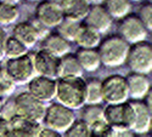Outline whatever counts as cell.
Wrapping results in <instances>:
<instances>
[{
	"label": "cell",
	"mask_w": 152,
	"mask_h": 137,
	"mask_svg": "<svg viewBox=\"0 0 152 137\" xmlns=\"http://www.w3.org/2000/svg\"><path fill=\"white\" fill-rule=\"evenodd\" d=\"M128 50L129 43H126L119 35H110L97 45L100 61L106 67L122 66L125 62Z\"/></svg>",
	"instance_id": "2"
},
{
	"label": "cell",
	"mask_w": 152,
	"mask_h": 137,
	"mask_svg": "<svg viewBox=\"0 0 152 137\" xmlns=\"http://www.w3.org/2000/svg\"><path fill=\"white\" fill-rule=\"evenodd\" d=\"M6 38H7V34L6 32L0 27V62L3 61V58L5 57V41H6Z\"/></svg>",
	"instance_id": "35"
},
{
	"label": "cell",
	"mask_w": 152,
	"mask_h": 137,
	"mask_svg": "<svg viewBox=\"0 0 152 137\" xmlns=\"http://www.w3.org/2000/svg\"><path fill=\"white\" fill-rule=\"evenodd\" d=\"M58 102L71 109H78L86 101V83L82 77H66L56 81Z\"/></svg>",
	"instance_id": "1"
},
{
	"label": "cell",
	"mask_w": 152,
	"mask_h": 137,
	"mask_svg": "<svg viewBox=\"0 0 152 137\" xmlns=\"http://www.w3.org/2000/svg\"><path fill=\"white\" fill-rule=\"evenodd\" d=\"M130 1H135L136 3V1H141V0H130Z\"/></svg>",
	"instance_id": "41"
},
{
	"label": "cell",
	"mask_w": 152,
	"mask_h": 137,
	"mask_svg": "<svg viewBox=\"0 0 152 137\" xmlns=\"http://www.w3.org/2000/svg\"><path fill=\"white\" fill-rule=\"evenodd\" d=\"M90 129V136H112V126L105 120L100 119L91 124H89Z\"/></svg>",
	"instance_id": "31"
},
{
	"label": "cell",
	"mask_w": 152,
	"mask_h": 137,
	"mask_svg": "<svg viewBox=\"0 0 152 137\" xmlns=\"http://www.w3.org/2000/svg\"><path fill=\"white\" fill-rule=\"evenodd\" d=\"M137 17L144 23V26L147 28V30L152 29V5H151V1L141 5V7L139 9V12H137Z\"/></svg>",
	"instance_id": "32"
},
{
	"label": "cell",
	"mask_w": 152,
	"mask_h": 137,
	"mask_svg": "<svg viewBox=\"0 0 152 137\" xmlns=\"http://www.w3.org/2000/svg\"><path fill=\"white\" fill-rule=\"evenodd\" d=\"M102 4L112 18L119 20L129 15L132 11L130 0H104Z\"/></svg>",
	"instance_id": "23"
},
{
	"label": "cell",
	"mask_w": 152,
	"mask_h": 137,
	"mask_svg": "<svg viewBox=\"0 0 152 137\" xmlns=\"http://www.w3.org/2000/svg\"><path fill=\"white\" fill-rule=\"evenodd\" d=\"M35 20L42 23L46 28L57 27L58 23L63 20V14L61 6L50 1H40L35 10Z\"/></svg>",
	"instance_id": "12"
},
{
	"label": "cell",
	"mask_w": 152,
	"mask_h": 137,
	"mask_svg": "<svg viewBox=\"0 0 152 137\" xmlns=\"http://www.w3.org/2000/svg\"><path fill=\"white\" fill-rule=\"evenodd\" d=\"M101 94H102V99L107 103H119L126 101L129 95L125 77L118 74L106 77L101 81Z\"/></svg>",
	"instance_id": "6"
},
{
	"label": "cell",
	"mask_w": 152,
	"mask_h": 137,
	"mask_svg": "<svg viewBox=\"0 0 152 137\" xmlns=\"http://www.w3.org/2000/svg\"><path fill=\"white\" fill-rule=\"evenodd\" d=\"M28 92L42 102H49L56 96V80L44 75L33 77L28 83Z\"/></svg>",
	"instance_id": "10"
},
{
	"label": "cell",
	"mask_w": 152,
	"mask_h": 137,
	"mask_svg": "<svg viewBox=\"0 0 152 137\" xmlns=\"http://www.w3.org/2000/svg\"><path fill=\"white\" fill-rule=\"evenodd\" d=\"M38 136H44V137H60L61 136V132L49 128V126H45V128H42Z\"/></svg>",
	"instance_id": "34"
},
{
	"label": "cell",
	"mask_w": 152,
	"mask_h": 137,
	"mask_svg": "<svg viewBox=\"0 0 152 137\" xmlns=\"http://www.w3.org/2000/svg\"><path fill=\"white\" fill-rule=\"evenodd\" d=\"M112 17L104 7V5H91L86 16L84 17V24L96 30L100 34L108 32L112 26Z\"/></svg>",
	"instance_id": "11"
},
{
	"label": "cell",
	"mask_w": 152,
	"mask_h": 137,
	"mask_svg": "<svg viewBox=\"0 0 152 137\" xmlns=\"http://www.w3.org/2000/svg\"><path fill=\"white\" fill-rule=\"evenodd\" d=\"M60 6L65 18L82 21L86 16L91 4L89 0H63Z\"/></svg>",
	"instance_id": "17"
},
{
	"label": "cell",
	"mask_w": 152,
	"mask_h": 137,
	"mask_svg": "<svg viewBox=\"0 0 152 137\" xmlns=\"http://www.w3.org/2000/svg\"><path fill=\"white\" fill-rule=\"evenodd\" d=\"M83 69L75 55L66 54L58 57L57 63V78L66 77H82Z\"/></svg>",
	"instance_id": "19"
},
{
	"label": "cell",
	"mask_w": 152,
	"mask_h": 137,
	"mask_svg": "<svg viewBox=\"0 0 152 137\" xmlns=\"http://www.w3.org/2000/svg\"><path fill=\"white\" fill-rule=\"evenodd\" d=\"M89 3L91 5H101L104 3V0H89Z\"/></svg>",
	"instance_id": "38"
},
{
	"label": "cell",
	"mask_w": 152,
	"mask_h": 137,
	"mask_svg": "<svg viewBox=\"0 0 152 137\" xmlns=\"http://www.w3.org/2000/svg\"><path fill=\"white\" fill-rule=\"evenodd\" d=\"M46 1H50V3H54V4H57V5H61L63 0H46Z\"/></svg>",
	"instance_id": "39"
},
{
	"label": "cell",
	"mask_w": 152,
	"mask_h": 137,
	"mask_svg": "<svg viewBox=\"0 0 152 137\" xmlns=\"http://www.w3.org/2000/svg\"><path fill=\"white\" fill-rule=\"evenodd\" d=\"M5 56L9 58L18 57L24 54H27V46H24L18 39H16L14 35L7 36L5 41Z\"/></svg>",
	"instance_id": "27"
},
{
	"label": "cell",
	"mask_w": 152,
	"mask_h": 137,
	"mask_svg": "<svg viewBox=\"0 0 152 137\" xmlns=\"http://www.w3.org/2000/svg\"><path fill=\"white\" fill-rule=\"evenodd\" d=\"M75 57H77L83 70L95 72L101 66L99 52L95 49H84V47H82L79 51L75 54Z\"/></svg>",
	"instance_id": "21"
},
{
	"label": "cell",
	"mask_w": 152,
	"mask_h": 137,
	"mask_svg": "<svg viewBox=\"0 0 152 137\" xmlns=\"http://www.w3.org/2000/svg\"><path fill=\"white\" fill-rule=\"evenodd\" d=\"M132 106L134 108L135 114L132 130L137 133H146L151 131V109L144 102H140V99H134V102H132Z\"/></svg>",
	"instance_id": "15"
},
{
	"label": "cell",
	"mask_w": 152,
	"mask_h": 137,
	"mask_svg": "<svg viewBox=\"0 0 152 137\" xmlns=\"http://www.w3.org/2000/svg\"><path fill=\"white\" fill-rule=\"evenodd\" d=\"M1 136H11V135H10L9 119L0 115V137Z\"/></svg>",
	"instance_id": "33"
},
{
	"label": "cell",
	"mask_w": 152,
	"mask_h": 137,
	"mask_svg": "<svg viewBox=\"0 0 152 137\" xmlns=\"http://www.w3.org/2000/svg\"><path fill=\"white\" fill-rule=\"evenodd\" d=\"M134 108L132 102L108 103L104 109V119L113 130H132L134 123Z\"/></svg>",
	"instance_id": "3"
},
{
	"label": "cell",
	"mask_w": 152,
	"mask_h": 137,
	"mask_svg": "<svg viewBox=\"0 0 152 137\" xmlns=\"http://www.w3.org/2000/svg\"><path fill=\"white\" fill-rule=\"evenodd\" d=\"M14 90H15V81L10 78L5 69V66L0 63V95L1 96L10 95Z\"/></svg>",
	"instance_id": "30"
},
{
	"label": "cell",
	"mask_w": 152,
	"mask_h": 137,
	"mask_svg": "<svg viewBox=\"0 0 152 137\" xmlns=\"http://www.w3.org/2000/svg\"><path fill=\"white\" fill-rule=\"evenodd\" d=\"M56 28H57V34H60L63 39H66L67 41H74L75 35H77L80 28V23L79 21L63 17V20L58 23V26Z\"/></svg>",
	"instance_id": "24"
},
{
	"label": "cell",
	"mask_w": 152,
	"mask_h": 137,
	"mask_svg": "<svg viewBox=\"0 0 152 137\" xmlns=\"http://www.w3.org/2000/svg\"><path fill=\"white\" fill-rule=\"evenodd\" d=\"M75 120L73 110L61 103H53L45 108L43 121L45 126L51 128L58 132H65Z\"/></svg>",
	"instance_id": "5"
},
{
	"label": "cell",
	"mask_w": 152,
	"mask_h": 137,
	"mask_svg": "<svg viewBox=\"0 0 152 137\" xmlns=\"http://www.w3.org/2000/svg\"><path fill=\"white\" fill-rule=\"evenodd\" d=\"M12 35L27 47L33 46L40 38L39 33L32 22H21L16 24L12 29Z\"/></svg>",
	"instance_id": "20"
},
{
	"label": "cell",
	"mask_w": 152,
	"mask_h": 137,
	"mask_svg": "<svg viewBox=\"0 0 152 137\" xmlns=\"http://www.w3.org/2000/svg\"><path fill=\"white\" fill-rule=\"evenodd\" d=\"M42 50H45L46 52L51 54L55 57H61L69 52L71 45L69 41L63 39L60 34L51 33V34H46L43 38Z\"/></svg>",
	"instance_id": "18"
},
{
	"label": "cell",
	"mask_w": 152,
	"mask_h": 137,
	"mask_svg": "<svg viewBox=\"0 0 152 137\" xmlns=\"http://www.w3.org/2000/svg\"><path fill=\"white\" fill-rule=\"evenodd\" d=\"M86 83V101L85 103H101L102 101V94H101V80L90 79Z\"/></svg>",
	"instance_id": "26"
},
{
	"label": "cell",
	"mask_w": 152,
	"mask_h": 137,
	"mask_svg": "<svg viewBox=\"0 0 152 137\" xmlns=\"http://www.w3.org/2000/svg\"><path fill=\"white\" fill-rule=\"evenodd\" d=\"M27 1H32L33 3V1H40V0H27Z\"/></svg>",
	"instance_id": "40"
},
{
	"label": "cell",
	"mask_w": 152,
	"mask_h": 137,
	"mask_svg": "<svg viewBox=\"0 0 152 137\" xmlns=\"http://www.w3.org/2000/svg\"><path fill=\"white\" fill-rule=\"evenodd\" d=\"M118 32L119 36L123 38L126 43H139L146 39L147 28L137 17V15H126L119 18L118 22Z\"/></svg>",
	"instance_id": "8"
},
{
	"label": "cell",
	"mask_w": 152,
	"mask_h": 137,
	"mask_svg": "<svg viewBox=\"0 0 152 137\" xmlns=\"http://www.w3.org/2000/svg\"><path fill=\"white\" fill-rule=\"evenodd\" d=\"M74 41L80 47L84 49H95L101 41V34L96 30L89 28L85 24H80V28L75 35Z\"/></svg>",
	"instance_id": "22"
},
{
	"label": "cell",
	"mask_w": 152,
	"mask_h": 137,
	"mask_svg": "<svg viewBox=\"0 0 152 137\" xmlns=\"http://www.w3.org/2000/svg\"><path fill=\"white\" fill-rule=\"evenodd\" d=\"M5 69L15 83H27L34 74L32 56L24 54L18 57L9 58L5 63Z\"/></svg>",
	"instance_id": "9"
},
{
	"label": "cell",
	"mask_w": 152,
	"mask_h": 137,
	"mask_svg": "<svg viewBox=\"0 0 152 137\" xmlns=\"http://www.w3.org/2000/svg\"><path fill=\"white\" fill-rule=\"evenodd\" d=\"M18 17H20V10L17 5L0 3V24L7 26V24L16 22Z\"/></svg>",
	"instance_id": "25"
},
{
	"label": "cell",
	"mask_w": 152,
	"mask_h": 137,
	"mask_svg": "<svg viewBox=\"0 0 152 137\" xmlns=\"http://www.w3.org/2000/svg\"><path fill=\"white\" fill-rule=\"evenodd\" d=\"M14 107L16 114L29 118L34 121L40 123L44 118V113H45L44 102L34 97L28 91L22 92L16 96V98L14 99Z\"/></svg>",
	"instance_id": "7"
},
{
	"label": "cell",
	"mask_w": 152,
	"mask_h": 137,
	"mask_svg": "<svg viewBox=\"0 0 152 137\" xmlns=\"http://www.w3.org/2000/svg\"><path fill=\"white\" fill-rule=\"evenodd\" d=\"M9 125H10V135L17 137L38 136L42 129L40 124L38 121H34L29 118H26L16 113L9 118Z\"/></svg>",
	"instance_id": "13"
},
{
	"label": "cell",
	"mask_w": 152,
	"mask_h": 137,
	"mask_svg": "<svg viewBox=\"0 0 152 137\" xmlns=\"http://www.w3.org/2000/svg\"><path fill=\"white\" fill-rule=\"evenodd\" d=\"M82 119L86 121L88 124H91L96 120L104 119V108L100 106V103H88V106H84L82 110Z\"/></svg>",
	"instance_id": "28"
},
{
	"label": "cell",
	"mask_w": 152,
	"mask_h": 137,
	"mask_svg": "<svg viewBox=\"0 0 152 137\" xmlns=\"http://www.w3.org/2000/svg\"><path fill=\"white\" fill-rule=\"evenodd\" d=\"M125 80L128 85V95L133 99H142L151 89V83L146 74L133 72L125 77Z\"/></svg>",
	"instance_id": "16"
},
{
	"label": "cell",
	"mask_w": 152,
	"mask_h": 137,
	"mask_svg": "<svg viewBox=\"0 0 152 137\" xmlns=\"http://www.w3.org/2000/svg\"><path fill=\"white\" fill-rule=\"evenodd\" d=\"M21 0H0V3H6V4H14V5H17Z\"/></svg>",
	"instance_id": "36"
},
{
	"label": "cell",
	"mask_w": 152,
	"mask_h": 137,
	"mask_svg": "<svg viewBox=\"0 0 152 137\" xmlns=\"http://www.w3.org/2000/svg\"><path fill=\"white\" fill-rule=\"evenodd\" d=\"M4 104H5V101H4V96H1V95H0V114H1V112H3Z\"/></svg>",
	"instance_id": "37"
},
{
	"label": "cell",
	"mask_w": 152,
	"mask_h": 137,
	"mask_svg": "<svg viewBox=\"0 0 152 137\" xmlns=\"http://www.w3.org/2000/svg\"><path fill=\"white\" fill-rule=\"evenodd\" d=\"M65 136L69 137H88L90 136V129H89V124L84 121L83 119L80 120H74L71 126L65 131Z\"/></svg>",
	"instance_id": "29"
},
{
	"label": "cell",
	"mask_w": 152,
	"mask_h": 137,
	"mask_svg": "<svg viewBox=\"0 0 152 137\" xmlns=\"http://www.w3.org/2000/svg\"><path fill=\"white\" fill-rule=\"evenodd\" d=\"M125 62L128 67L136 73L147 74L152 70V46L142 40L129 46Z\"/></svg>",
	"instance_id": "4"
},
{
	"label": "cell",
	"mask_w": 152,
	"mask_h": 137,
	"mask_svg": "<svg viewBox=\"0 0 152 137\" xmlns=\"http://www.w3.org/2000/svg\"><path fill=\"white\" fill-rule=\"evenodd\" d=\"M34 72L39 75L49 77V78H57V63L58 57L53 56L51 54L46 52L45 50H39L32 57Z\"/></svg>",
	"instance_id": "14"
}]
</instances>
